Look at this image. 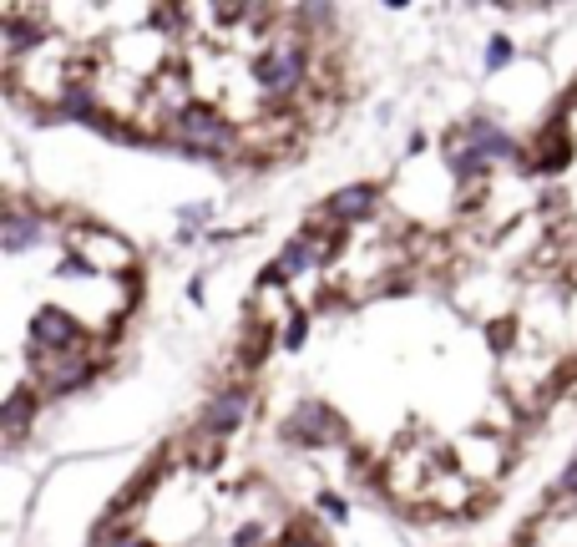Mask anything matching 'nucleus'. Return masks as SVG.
I'll return each instance as SVG.
<instances>
[{"label": "nucleus", "instance_id": "a211bd4d", "mask_svg": "<svg viewBox=\"0 0 577 547\" xmlns=\"http://www.w3.org/2000/svg\"><path fill=\"white\" fill-rule=\"evenodd\" d=\"M254 542H259V527H243V532L233 537V547H254Z\"/></svg>", "mask_w": 577, "mask_h": 547}, {"label": "nucleus", "instance_id": "6ab92c4d", "mask_svg": "<svg viewBox=\"0 0 577 547\" xmlns=\"http://www.w3.org/2000/svg\"><path fill=\"white\" fill-rule=\"evenodd\" d=\"M557 487H562V492H577V461H572L567 472H562V482H557Z\"/></svg>", "mask_w": 577, "mask_h": 547}, {"label": "nucleus", "instance_id": "f03ea898", "mask_svg": "<svg viewBox=\"0 0 577 547\" xmlns=\"http://www.w3.org/2000/svg\"><path fill=\"white\" fill-rule=\"evenodd\" d=\"M304 66H309V51L299 41H279V46H269L254 61V82H259V92L269 102H279V97H289L304 82Z\"/></svg>", "mask_w": 577, "mask_h": 547}, {"label": "nucleus", "instance_id": "39448f33", "mask_svg": "<svg viewBox=\"0 0 577 547\" xmlns=\"http://www.w3.org/2000/svg\"><path fill=\"white\" fill-rule=\"evenodd\" d=\"M249 406H254V396L243 385H228V390H218V396L203 406V431L208 436H233L238 426H243V416H249Z\"/></svg>", "mask_w": 577, "mask_h": 547}, {"label": "nucleus", "instance_id": "f8f14e48", "mask_svg": "<svg viewBox=\"0 0 577 547\" xmlns=\"http://www.w3.org/2000/svg\"><path fill=\"white\" fill-rule=\"evenodd\" d=\"M446 168H451L461 183H471V178H481L491 163L476 158V147H471V142H446Z\"/></svg>", "mask_w": 577, "mask_h": 547}, {"label": "nucleus", "instance_id": "dca6fc26", "mask_svg": "<svg viewBox=\"0 0 577 547\" xmlns=\"http://www.w3.org/2000/svg\"><path fill=\"white\" fill-rule=\"evenodd\" d=\"M304 340H309V315H289V330H284V350L294 355V350H304Z\"/></svg>", "mask_w": 577, "mask_h": 547}, {"label": "nucleus", "instance_id": "ddd939ff", "mask_svg": "<svg viewBox=\"0 0 577 547\" xmlns=\"http://www.w3.org/2000/svg\"><path fill=\"white\" fill-rule=\"evenodd\" d=\"M26 416H31V390H16V396L6 401V411H0V426H6L11 436H21Z\"/></svg>", "mask_w": 577, "mask_h": 547}, {"label": "nucleus", "instance_id": "20e7f679", "mask_svg": "<svg viewBox=\"0 0 577 547\" xmlns=\"http://www.w3.org/2000/svg\"><path fill=\"white\" fill-rule=\"evenodd\" d=\"M284 436L299 441V446H324V441L340 436V421H335V411H329L324 401H304V406H294V416L284 421Z\"/></svg>", "mask_w": 577, "mask_h": 547}, {"label": "nucleus", "instance_id": "423d86ee", "mask_svg": "<svg viewBox=\"0 0 577 547\" xmlns=\"http://www.w3.org/2000/svg\"><path fill=\"white\" fill-rule=\"evenodd\" d=\"M466 142L476 147V158H481V163H507V158H517V163H522L517 142H512L497 122H486V117H476V122L466 127Z\"/></svg>", "mask_w": 577, "mask_h": 547}, {"label": "nucleus", "instance_id": "1a4fd4ad", "mask_svg": "<svg viewBox=\"0 0 577 547\" xmlns=\"http://www.w3.org/2000/svg\"><path fill=\"white\" fill-rule=\"evenodd\" d=\"M87 380H92V365L81 355H61L56 365H46V390L51 396H71V390H81Z\"/></svg>", "mask_w": 577, "mask_h": 547}, {"label": "nucleus", "instance_id": "2eb2a0df", "mask_svg": "<svg viewBox=\"0 0 577 547\" xmlns=\"http://www.w3.org/2000/svg\"><path fill=\"white\" fill-rule=\"evenodd\" d=\"M507 61H512V41L507 36H491L486 41V71H502Z\"/></svg>", "mask_w": 577, "mask_h": 547}, {"label": "nucleus", "instance_id": "9b49d317", "mask_svg": "<svg viewBox=\"0 0 577 547\" xmlns=\"http://www.w3.org/2000/svg\"><path fill=\"white\" fill-rule=\"evenodd\" d=\"M61 117H66V122H97V117H102V112H97V92L71 82V87L61 92Z\"/></svg>", "mask_w": 577, "mask_h": 547}, {"label": "nucleus", "instance_id": "9d476101", "mask_svg": "<svg viewBox=\"0 0 577 547\" xmlns=\"http://www.w3.org/2000/svg\"><path fill=\"white\" fill-rule=\"evenodd\" d=\"M309 269H319V254H314V244L299 233V239H289V244L279 249L274 274H279V279H294V274H309Z\"/></svg>", "mask_w": 577, "mask_h": 547}, {"label": "nucleus", "instance_id": "4468645a", "mask_svg": "<svg viewBox=\"0 0 577 547\" xmlns=\"http://www.w3.org/2000/svg\"><path fill=\"white\" fill-rule=\"evenodd\" d=\"M36 41H46V26L6 21V46H11V56H16V51H26V46H36Z\"/></svg>", "mask_w": 577, "mask_h": 547}, {"label": "nucleus", "instance_id": "7ed1b4c3", "mask_svg": "<svg viewBox=\"0 0 577 547\" xmlns=\"http://www.w3.org/2000/svg\"><path fill=\"white\" fill-rule=\"evenodd\" d=\"M31 340L41 350H51V355H76L71 345L81 340V320L71 315V309H61V304H41L36 320H31Z\"/></svg>", "mask_w": 577, "mask_h": 547}, {"label": "nucleus", "instance_id": "0eeeda50", "mask_svg": "<svg viewBox=\"0 0 577 547\" xmlns=\"http://www.w3.org/2000/svg\"><path fill=\"white\" fill-rule=\"evenodd\" d=\"M41 239H46V223H41L36 213L11 208L6 223H0V249H6V254H26V249H36Z\"/></svg>", "mask_w": 577, "mask_h": 547}, {"label": "nucleus", "instance_id": "f3484780", "mask_svg": "<svg viewBox=\"0 0 577 547\" xmlns=\"http://www.w3.org/2000/svg\"><path fill=\"white\" fill-rule=\"evenodd\" d=\"M319 507H324L329 517H335V522H345V502H340L335 492H329V497H319Z\"/></svg>", "mask_w": 577, "mask_h": 547}, {"label": "nucleus", "instance_id": "f257e3e1", "mask_svg": "<svg viewBox=\"0 0 577 547\" xmlns=\"http://www.w3.org/2000/svg\"><path fill=\"white\" fill-rule=\"evenodd\" d=\"M173 127H178V137H183L193 152H213V158L233 152V142H238V127H233L218 107H208V102H188Z\"/></svg>", "mask_w": 577, "mask_h": 547}, {"label": "nucleus", "instance_id": "aec40b11", "mask_svg": "<svg viewBox=\"0 0 577 547\" xmlns=\"http://www.w3.org/2000/svg\"><path fill=\"white\" fill-rule=\"evenodd\" d=\"M112 547H157V542H142V537H117Z\"/></svg>", "mask_w": 577, "mask_h": 547}, {"label": "nucleus", "instance_id": "6e6552de", "mask_svg": "<svg viewBox=\"0 0 577 547\" xmlns=\"http://www.w3.org/2000/svg\"><path fill=\"white\" fill-rule=\"evenodd\" d=\"M375 198H380V193H375L370 183H350V188H340L335 198L324 203V213L335 218V223H360V218L375 208Z\"/></svg>", "mask_w": 577, "mask_h": 547}]
</instances>
